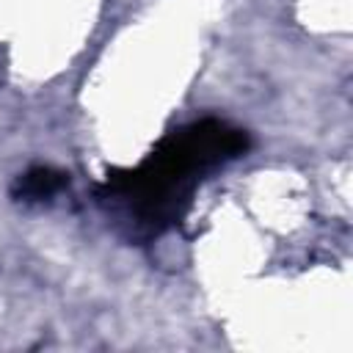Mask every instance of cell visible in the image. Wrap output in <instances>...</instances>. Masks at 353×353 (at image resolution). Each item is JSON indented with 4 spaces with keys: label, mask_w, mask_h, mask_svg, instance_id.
Listing matches in <instances>:
<instances>
[{
    "label": "cell",
    "mask_w": 353,
    "mask_h": 353,
    "mask_svg": "<svg viewBox=\"0 0 353 353\" xmlns=\"http://www.w3.org/2000/svg\"><path fill=\"white\" fill-rule=\"evenodd\" d=\"M245 149V130L221 119H201L171 132L138 168L108 174L105 193L124 199L138 221L165 229L185 215L196 182Z\"/></svg>",
    "instance_id": "cell-1"
},
{
    "label": "cell",
    "mask_w": 353,
    "mask_h": 353,
    "mask_svg": "<svg viewBox=\"0 0 353 353\" xmlns=\"http://www.w3.org/2000/svg\"><path fill=\"white\" fill-rule=\"evenodd\" d=\"M66 182H69V176L63 171H55V168H47V165H36V168H30L28 174H22L17 179L14 196L22 199V201H44V199L55 196Z\"/></svg>",
    "instance_id": "cell-2"
}]
</instances>
